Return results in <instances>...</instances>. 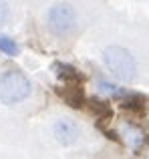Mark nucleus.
<instances>
[{
  "label": "nucleus",
  "mask_w": 149,
  "mask_h": 159,
  "mask_svg": "<svg viewBox=\"0 0 149 159\" xmlns=\"http://www.w3.org/2000/svg\"><path fill=\"white\" fill-rule=\"evenodd\" d=\"M103 62H105L107 70H109L115 79H119V81H123V83L133 81L137 66H135L133 54L127 51V48L107 47L105 51H103Z\"/></svg>",
  "instance_id": "1"
},
{
  "label": "nucleus",
  "mask_w": 149,
  "mask_h": 159,
  "mask_svg": "<svg viewBox=\"0 0 149 159\" xmlns=\"http://www.w3.org/2000/svg\"><path fill=\"white\" fill-rule=\"evenodd\" d=\"M30 91V81L18 70H6L4 75H0V101L4 105H16L24 101Z\"/></svg>",
  "instance_id": "2"
},
{
  "label": "nucleus",
  "mask_w": 149,
  "mask_h": 159,
  "mask_svg": "<svg viewBox=\"0 0 149 159\" xmlns=\"http://www.w3.org/2000/svg\"><path fill=\"white\" fill-rule=\"evenodd\" d=\"M47 24L55 36H69L77 26V14H74L73 6L67 2L52 4L47 14Z\"/></svg>",
  "instance_id": "3"
},
{
  "label": "nucleus",
  "mask_w": 149,
  "mask_h": 159,
  "mask_svg": "<svg viewBox=\"0 0 149 159\" xmlns=\"http://www.w3.org/2000/svg\"><path fill=\"white\" fill-rule=\"evenodd\" d=\"M52 131H55V137L61 145H71L77 141L81 129L73 119H59L55 123V127H52Z\"/></svg>",
  "instance_id": "4"
},
{
  "label": "nucleus",
  "mask_w": 149,
  "mask_h": 159,
  "mask_svg": "<svg viewBox=\"0 0 149 159\" xmlns=\"http://www.w3.org/2000/svg\"><path fill=\"white\" fill-rule=\"evenodd\" d=\"M59 95L71 107H81L83 101H85V95H83L81 83H65V87H61V89H59Z\"/></svg>",
  "instance_id": "5"
},
{
  "label": "nucleus",
  "mask_w": 149,
  "mask_h": 159,
  "mask_svg": "<svg viewBox=\"0 0 149 159\" xmlns=\"http://www.w3.org/2000/svg\"><path fill=\"white\" fill-rule=\"evenodd\" d=\"M55 70H56V77H59L61 81H65V83H83L81 73H79L77 69H73V66H69V65L56 62Z\"/></svg>",
  "instance_id": "6"
},
{
  "label": "nucleus",
  "mask_w": 149,
  "mask_h": 159,
  "mask_svg": "<svg viewBox=\"0 0 149 159\" xmlns=\"http://www.w3.org/2000/svg\"><path fill=\"white\" fill-rule=\"evenodd\" d=\"M0 52L8 54V57H16V54L20 52V48H18V44H16L12 39H8V36L0 34Z\"/></svg>",
  "instance_id": "7"
},
{
  "label": "nucleus",
  "mask_w": 149,
  "mask_h": 159,
  "mask_svg": "<svg viewBox=\"0 0 149 159\" xmlns=\"http://www.w3.org/2000/svg\"><path fill=\"white\" fill-rule=\"evenodd\" d=\"M127 135H129V143H131V147H139V145L143 143V135L137 131V129L127 127Z\"/></svg>",
  "instance_id": "8"
},
{
  "label": "nucleus",
  "mask_w": 149,
  "mask_h": 159,
  "mask_svg": "<svg viewBox=\"0 0 149 159\" xmlns=\"http://www.w3.org/2000/svg\"><path fill=\"white\" fill-rule=\"evenodd\" d=\"M99 89L103 91V93H109V95H123L121 91L117 89V87H113V85H109V83H99Z\"/></svg>",
  "instance_id": "9"
},
{
  "label": "nucleus",
  "mask_w": 149,
  "mask_h": 159,
  "mask_svg": "<svg viewBox=\"0 0 149 159\" xmlns=\"http://www.w3.org/2000/svg\"><path fill=\"white\" fill-rule=\"evenodd\" d=\"M8 16H10V8H8V4L4 0H0V24L6 22Z\"/></svg>",
  "instance_id": "10"
}]
</instances>
